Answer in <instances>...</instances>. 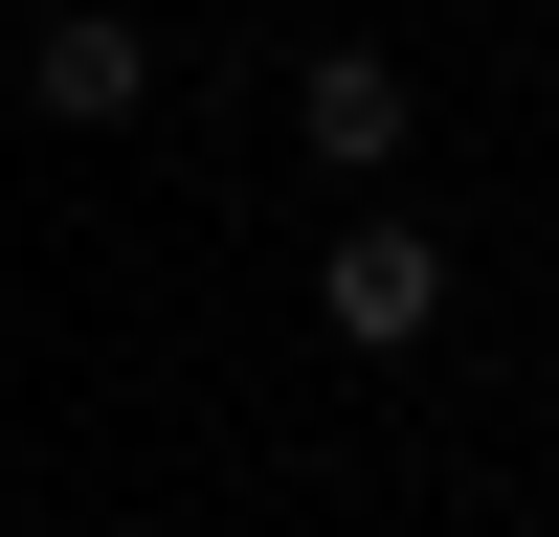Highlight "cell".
Masks as SVG:
<instances>
[{
	"label": "cell",
	"instance_id": "cell-2",
	"mask_svg": "<svg viewBox=\"0 0 559 537\" xmlns=\"http://www.w3.org/2000/svg\"><path fill=\"white\" fill-rule=\"evenodd\" d=\"M23 112H45V134H134V112H157V45H134L112 0H68V23L23 45Z\"/></svg>",
	"mask_w": 559,
	"mask_h": 537
},
{
	"label": "cell",
	"instance_id": "cell-1",
	"mask_svg": "<svg viewBox=\"0 0 559 537\" xmlns=\"http://www.w3.org/2000/svg\"><path fill=\"white\" fill-rule=\"evenodd\" d=\"M313 336H336V358H403V336H448V247H426L403 202H358L336 247H313Z\"/></svg>",
	"mask_w": 559,
	"mask_h": 537
},
{
	"label": "cell",
	"instance_id": "cell-3",
	"mask_svg": "<svg viewBox=\"0 0 559 537\" xmlns=\"http://www.w3.org/2000/svg\"><path fill=\"white\" fill-rule=\"evenodd\" d=\"M292 134H313V179H403V134H426V90H403L381 45H313V68H292Z\"/></svg>",
	"mask_w": 559,
	"mask_h": 537
}]
</instances>
